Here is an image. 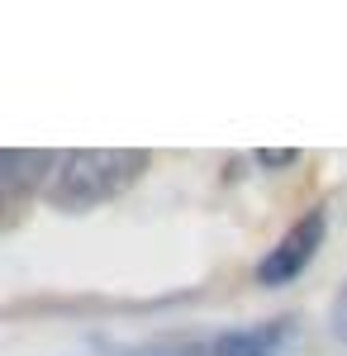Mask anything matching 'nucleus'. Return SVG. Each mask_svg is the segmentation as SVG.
Listing matches in <instances>:
<instances>
[{"label": "nucleus", "mask_w": 347, "mask_h": 356, "mask_svg": "<svg viewBox=\"0 0 347 356\" xmlns=\"http://www.w3.org/2000/svg\"><path fill=\"white\" fill-rule=\"evenodd\" d=\"M148 152L143 147H81V152H62L53 181L43 200L62 209V214H86L100 209L109 200L129 195L148 171Z\"/></svg>", "instance_id": "1"}, {"label": "nucleus", "mask_w": 347, "mask_h": 356, "mask_svg": "<svg viewBox=\"0 0 347 356\" xmlns=\"http://www.w3.org/2000/svg\"><path fill=\"white\" fill-rule=\"evenodd\" d=\"M323 238H328V209L314 204V209H304V214L276 238V247H267V257L252 266V280H257L262 290H281V285L300 280V275L314 266Z\"/></svg>", "instance_id": "2"}, {"label": "nucleus", "mask_w": 347, "mask_h": 356, "mask_svg": "<svg viewBox=\"0 0 347 356\" xmlns=\"http://www.w3.org/2000/svg\"><path fill=\"white\" fill-rule=\"evenodd\" d=\"M300 342H304V323L295 314H276L262 323H242V328L200 337L186 347V356H291Z\"/></svg>", "instance_id": "3"}, {"label": "nucleus", "mask_w": 347, "mask_h": 356, "mask_svg": "<svg viewBox=\"0 0 347 356\" xmlns=\"http://www.w3.org/2000/svg\"><path fill=\"white\" fill-rule=\"evenodd\" d=\"M57 162H62V152H53V147H5L0 152V195H5V209L15 214L29 195L48 191Z\"/></svg>", "instance_id": "4"}, {"label": "nucleus", "mask_w": 347, "mask_h": 356, "mask_svg": "<svg viewBox=\"0 0 347 356\" xmlns=\"http://www.w3.org/2000/svg\"><path fill=\"white\" fill-rule=\"evenodd\" d=\"M328 332H333L338 342H347V280L338 285V295L328 304Z\"/></svg>", "instance_id": "5"}, {"label": "nucleus", "mask_w": 347, "mask_h": 356, "mask_svg": "<svg viewBox=\"0 0 347 356\" xmlns=\"http://www.w3.org/2000/svg\"><path fill=\"white\" fill-rule=\"evenodd\" d=\"M257 162H262V166H295V162H300V152L276 147V152H257Z\"/></svg>", "instance_id": "6"}]
</instances>
